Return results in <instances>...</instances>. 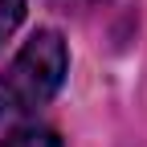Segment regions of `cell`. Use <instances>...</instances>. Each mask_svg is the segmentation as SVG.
<instances>
[{"instance_id": "277c9868", "label": "cell", "mask_w": 147, "mask_h": 147, "mask_svg": "<svg viewBox=\"0 0 147 147\" xmlns=\"http://www.w3.org/2000/svg\"><path fill=\"white\" fill-rule=\"evenodd\" d=\"M53 4H61V8H94L102 0H53Z\"/></svg>"}, {"instance_id": "6da1fadb", "label": "cell", "mask_w": 147, "mask_h": 147, "mask_svg": "<svg viewBox=\"0 0 147 147\" xmlns=\"http://www.w3.org/2000/svg\"><path fill=\"white\" fill-rule=\"evenodd\" d=\"M65 69H69V49L61 41V33L37 29L21 45V53L8 61V69L0 74V127L37 115L61 90Z\"/></svg>"}, {"instance_id": "7a4b0ae2", "label": "cell", "mask_w": 147, "mask_h": 147, "mask_svg": "<svg viewBox=\"0 0 147 147\" xmlns=\"http://www.w3.org/2000/svg\"><path fill=\"white\" fill-rule=\"evenodd\" d=\"M0 147H61V139L49 127H16L12 135H4Z\"/></svg>"}, {"instance_id": "3957f363", "label": "cell", "mask_w": 147, "mask_h": 147, "mask_svg": "<svg viewBox=\"0 0 147 147\" xmlns=\"http://www.w3.org/2000/svg\"><path fill=\"white\" fill-rule=\"evenodd\" d=\"M21 21H25V0H0V45L16 33Z\"/></svg>"}]
</instances>
